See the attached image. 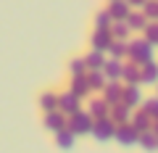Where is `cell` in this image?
I'll return each instance as SVG.
<instances>
[{"label":"cell","mask_w":158,"mask_h":153,"mask_svg":"<svg viewBox=\"0 0 158 153\" xmlns=\"http://www.w3.org/2000/svg\"><path fill=\"white\" fill-rule=\"evenodd\" d=\"M127 24H129V29H145V27H148V24H145V16H140V13L129 16V19H127Z\"/></svg>","instance_id":"cell-27"},{"label":"cell","mask_w":158,"mask_h":153,"mask_svg":"<svg viewBox=\"0 0 158 153\" xmlns=\"http://www.w3.org/2000/svg\"><path fill=\"white\" fill-rule=\"evenodd\" d=\"M113 140H118L121 145H137V142H140V132H137L132 124H118Z\"/></svg>","instance_id":"cell-5"},{"label":"cell","mask_w":158,"mask_h":153,"mask_svg":"<svg viewBox=\"0 0 158 153\" xmlns=\"http://www.w3.org/2000/svg\"><path fill=\"white\" fill-rule=\"evenodd\" d=\"M121 103H127L129 108H135V106H140V103H142V92L137 90V85H129V87H124Z\"/></svg>","instance_id":"cell-12"},{"label":"cell","mask_w":158,"mask_h":153,"mask_svg":"<svg viewBox=\"0 0 158 153\" xmlns=\"http://www.w3.org/2000/svg\"><path fill=\"white\" fill-rule=\"evenodd\" d=\"M40 106H42V111H58V95H53V92H42L40 95Z\"/></svg>","instance_id":"cell-19"},{"label":"cell","mask_w":158,"mask_h":153,"mask_svg":"<svg viewBox=\"0 0 158 153\" xmlns=\"http://www.w3.org/2000/svg\"><path fill=\"white\" fill-rule=\"evenodd\" d=\"M92 124H95V119H92L90 113H85V111H77L74 116H69V130H71L77 137L79 135H90Z\"/></svg>","instance_id":"cell-2"},{"label":"cell","mask_w":158,"mask_h":153,"mask_svg":"<svg viewBox=\"0 0 158 153\" xmlns=\"http://www.w3.org/2000/svg\"><path fill=\"white\" fill-rule=\"evenodd\" d=\"M111 16L118 19V21H124V19H127V6H124V3H116V6L111 8Z\"/></svg>","instance_id":"cell-28"},{"label":"cell","mask_w":158,"mask_h":153,"mask_svg":"<svg viewBox=\"0 0 158 153\" xmlns=\"http://www.w3.org/2000/svg\"><path fill=\"white\" fill-rule=\"evenodd\" d=\"M92 135H95V140H100V142L116 137V121H113L111 116H106V119H95V124H92Z\"/></svg>","instance_id":"cell-3"},{"label":"cell","mask_w":158,"mask_h":153,"mask_svg":"<svg viewBox=\"0 0 158 153\" xmlns=\"http://www.w3.org/2000/svg\"><path fill=\"white\" fill-rule=\"evenodd\" d=\"M87 79H90L92 90H103V87H106V77H103V71H87Z\"/></svg>","instance_id":"cell-21"},{"label":"cell","mask_w":158,"mask_h":153,"mask_svg":"<svg viewBox=\"0 0 158 153\" xmlns=\"http://www.w3.org/2000/svg\"><path fill=\"white\" fill-rule=\"evenodd\" d=\"M111 21H113V16H111V11H103L100 16H98V29H111Z\"/></svg>","instance_id":"cell-26"},{"label":"cell","mask_w":158,"mask_h":153,"mask_svg":"<svg viewBox=\"0 0 158 153\" xmlns=\"http://www.w3.org/2000/svg\"><path fill=\"white\" fill-rule=\"evenodd\" d=\"M79 100H82V98H77L71 90H66L63 95H58V111L66 113V116H74V113L79 111Z\"/></svg>","instance_id":"cell-4"},{"label":"cell","mask_w":158,"mask_h":153,"mask_svg":"<svg viewBox=\"0 0 158 153\" xmlns=\"http://www.w3.org/2000/svg\"><path fill=\"white\" fill-rule=\"evenodd\" d=\"M129 124H132V127H135V130L142 135V132H150V127H153V119L148 116L145 111H140V113H135V116H132V121H129Z\"/></svg>","instance_id":"cell-14"},{"label":"cell","mask_w":158,"mask_h":153,"mask_svg":"<svg viewBox=\"0 0 158 153\" xmlns=\"http://www.w3.org/2000/svg\"><path fill=\"white\" fill-rule=\"evenodd\" d=\"M111 34H113V40H124L127 34H129V24H127V21H118L116 27H113Z\"/></svg>","instance_id":"cell-25"},{"label":"cell","mask_w":158,"mask_h":153,"mask_svg":"<svg viewBox=\"0 0 158 153\" xmlns=\"http://www.w3.org/2000/svg\"><path fill=\"white\" fill-rule=\"evenodd\" d=\"M108 53H111V56L116 58V61H121V58H124L127 53H129V45H124L121 40H113V45H111V50H108Z\"/></svg>","instance_id":"cell-22"},{"label":"cell","mask_w":158,"mask_h":153,"mask_svg":"<svg viewBox=\"0 0 158 153\" xmlns=\"http://www.w3.org/2000/svg\"><path fill=\"white\" fill-rule=\"evenodd\" d=\"M87 113H90L92 119H106V116H111V106L100 98V100H92L90 103V111H87Z\"/></svg>","instance_id":"cell-13"},{"label":"cell","mask_w":158,"mask_h":153,"mask_svg":"<svg viewBox=\"0 0 158 153\" xmlns=\"http://www.w3.org/2000/svg\"><path fill=\"white\" fill-rule=\"evenodd\" d=\"M148 16H156L158 19V6H148Z\"/></svg>","instance_id":"cell-30"},{"label":"cell","mask_w":158,"mask_h":153,"mask_svg":"<svg viewBox=\"0 0 158 153\" xmlns=\"http://www.w3.org/2000/svg\"><path fill=\"white\" fill-rule=\"evenodd\" d=\"M137 145H142L145 151H158V137L153 135V132H142L140 135V142Z\"/></svg>","instance_id":"cell-20"},{"label":"cell","mask_w":158,"mask_h":153,"mask_svg":"<svg viewBox=\"0 0 158 153\" xmlns=\"http://www.w3.org/2000/svg\"><path fill=\"white\" fill-rule=\"evenodd\" d=\"M142 82L145 85H158V63L150 61L142 66Z\"/></svg>","instance_id":"cell-16"},{"label":"cell","mask_w":158,"mask_h":153,"mask_svg":"<svg viewBox=\"0 0 158 153\" xmlns=\"http://www.w3.org/2000/svg\"><path fill=\"white\" fill-rule=\"evenodd\" d=\"M69 69H71V77H85V74H87V63L82 61V58L71 61V63H69Z\"/></svg>","instance_id":"cell-23"},{"label":"cell","mask_w":158,"mask_h":153,"mask_svg":"<svg viewBox=\"0 0 158 153\" xmlns=\"http://www.w3.org/2000/svg\"><path fill=\"white\" fill-rule=\"evenodd\" d=\"M103 77H106V79H111V82H116V79H121V74H124V66H121V63L116 61V58H111V61H106L103 63Z\"/></svg>","instance_id":"cell-9"},{"label":"cell","mask_w":158,"mask_h":153,"mask_svg":"<svg viewBox=\"0 0 158 153\" xmlns=\"http://www.w3.org/2000/svg\"><path fill=\"white\" fill-rule=\"evenodd\" d=\"M121 95H124V87H118L116 82H111V85L103 87V100H106L108 106H116V103H121Z\"/></svg>","instance_id":"cell-10"},{"label":"cell","mask_w":158,"mask_h":153,"mask_svg":"<svg viewBox=\"0 0 158 153\" xmlns=\"http://www.w3.org/2000/svg\"><path fill=\"white\" fill-rule=\"evenodd\" d=\"M111 119L116 121V127H118V124H129L132 108L127 106V103H116V106H111Z\"/></svg>","instance_id":"cell-8"},{"label":"cell","mask_w":158,"mask_h":153,"mask_svg":"<svg viewBox=\"0 0 158 153\" xmlns=\"http://www.w3.org/2000/svg\"><path fill=\"white\" fill-rule=\"evenodd\" d=\"M56 142H58V148H63V151H69V148H74V142H77V135H74L71 130H61V132H56Z\"/></svg>","instance_id":"cell-15"},{"label":"cell","mask_w":158,"mask_h":153,"mask_svg":"<svg viewBox=\"0 0 158 153\" xmlns=\"http://www.w3.org/2000/svg\"><path fill=\"white\" fill-rule=\"evenodd\" d=\"M142 111H145L153 121H158V98H150V100H145V108H142Z\"/></svg>","instance_id":"cell-24"},{"label":"cell","mask_w":158,"mask_h":153,"mask_svg":"<svg viewBox=\"0 0 158 153\" xmlns=\"http://www.w3.org/2000/svg\"><path fill=\"white\" fill-rule=\"evenodd\" d=\"M150 132H153V135L158 137V121H153V127H150Z\"/></svg>","instance_id":"cell-31"},{"label":"cell","mask_w":158,"mask_h":153,"mask_svg":"<svg viewBox=\"0 0 158 153\" xmlns=\"http://www.w3.org/2000/svg\"><path fill=\"white\" fill-rule=\"evenodd\" d=\"M85 63H87V71H100L103 63H106V58H103V53H100V50H92L90 56L85 58Z\"/></svg>","instance_id":"cell-18"},{"label":"cell","mask_w":158,"mask_h":153,"mask_svg":"<svg viewBox=\"0 0 158 153\" xmlns=\"http://www.w3.org/2000/svg\"><path fill=\"white\" fill-rule=\"evenodd\" d=\"M66 127H69V116L66 113H61V111H48L45 113V130L61 132V130H66Z\"/></svg>","instance_id":"cell-6"},{"label":"cell","mask_w":158,"mask_h":153,"mask_svg":"<svg viewBox=\"0 0 158 153\" xmlns=\"http://www.w3.org/2000/svg\"><path fill=\"white\" fill-rule=\"evenodd\" d=\"M121 79H127L129 85H137V82H142V66H137V63H132V66H124Z\"/></svg>","instance_id":"cell-17"},{"label":"cell","mask_w":158,"mask_h":153,"mask_svg":"<svg viewBox=\"0 0 158 153\" xmlns=\"http://www.w3.org/2000/svg\"><path fill=\"white\" fill-rule=\"evenodd\" d=\"M132 6H142V3H145V0H129Z\"/></svg>","instance_id":"cell-32"},{"label":"cell","mask_w":158,"mask_h":153,"mask_svg":"<svg viewBox=\"0 0 158 153\" xmlns=\"http://www.w3.org/2000/svg\"><path fill=\"white\" fill-rule=\"evenodd\" d=\"M145 40L150 42L153 48L158 45V27H145Z\"/></svg>","instance_id":"cell-29"},{"label":"cell","mask_w":158,"mask_h":153,"mask_svg":"<svg viewBox=\"0 0 158 153\" xmlns=\"http://www.w3.org/2000/svg\"><path fill=\"white\" fill-rule=\"evenodd\" d=\"M127 56H132V63L145 66V63L153 61V45H150L148 40H132L129 53H127Z\"/></svg>","instance_id":"cell-1"},{"label":"cell","mask_w":158,"mask_h":153,"mask_svg":"<svg viewBox=\"0 0 158 153\" xmlns=\"http://www.w3.org/2000/svg\"><path fill=\"white\" fill-rule=\"evenodd\" d=\"M71 92H74L77 98H87V95L92 92L90 79H87V74H85V77H74V79H71Z\"/></svg>","instance_id":"cell-11"},{"label":"cell","mask_w":158,"mask_h":153,"mask_svg":"<svg viewBox=\"0 0 158 153\" xmlns=\"http://www.w3.org/2000/svg\"><path fill=\"white\" fill-rule=\"evenodd\" d=\"M111 45H113V34H111V29H98V32L92 34V48H95V50L108 53V50H111Z\"/></svg>","instance_id":"cell-7"}]
</instances>
